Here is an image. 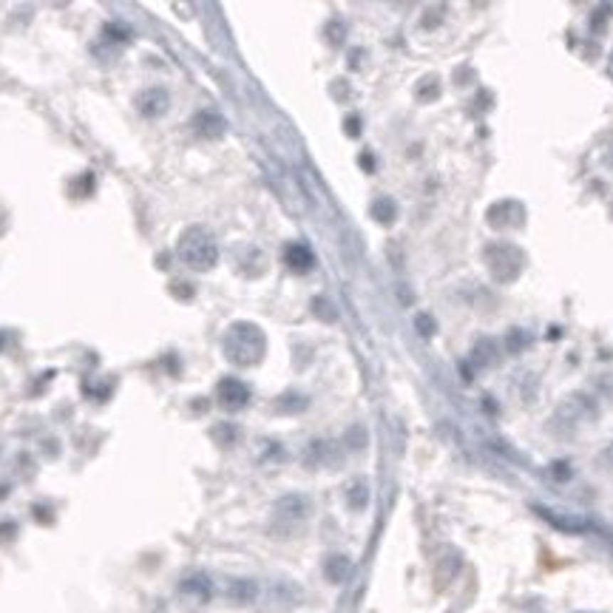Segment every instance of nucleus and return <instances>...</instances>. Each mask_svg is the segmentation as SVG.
Instances as JSON below:
<instances>
[{"label":"nucleus","instance_id":"1","mask_svg":"<svg viewBox=\"0 0 613 613\" xmlns=\"http://www.w3.org/2000/svg\"><path fill=\"white\" fill-rule=\"evenodd\" d=\"M267 341L264 332L250 324V321H239L224 332V355L227 361H233L236 367H253L264 358Z\"/></svg>","mask_w":613,"mask_h":613},{"label":"nucleus","instance_id":"2","mask_svg":"<svg viewBox=\"0 0 613 613\" xmlns=\"http://www.w3.org/2000/svg\"><path fill=\"white\" fill-rule=\"evenodd\" d=\"M179 258L191 267V270H210L216 261H219V244H216V236L207 230V227H188L182 236H179Z\"/></svg>","mask_w":613,"mask_h":613},{"label":"nucleus","instance_id":"3","mask_svg":"<svg viewBox=\"0 0 613 613\" xmlns=\"http://www.w3.org/2000/svg\"><path fill=\"white\" fill-rule=\"evenodd\" d=\"M486 261H488V270H491V276L497 281H514L520 276L523 264H525V256L514 244L497 241V244H491L486 250Z\"/></svg>","mask_w":613,"mask_h":613},{"label":"nucleus","instance_id":"4","mask_svg":"<svg viewBox=\"0 0 613 613\" xmlns=\"http://www.w3.org/2000/svg\"><path fill=\"white\" fill-rule=\"evenodd\" d=\"M310 511H313V505H310V500H307L304 494H287V497H281V500L276 503L273 517H276L278 523L298 525V523H304V520L310 517Z\"/></svg>","mask_w":613,"mask_h":613},{"label":"nucleus","instance_id":"5","mask_svg":"<svg viewBox=\"0 0 613 613\" xmlns=\"http://www.w3.org/2000/svg\"><path fill=\"white\" fill-rule=\"evenodd\" d=\"M216 401H219V407L227 409V412H239V409L247 407L250 389L239 378H221L219 387H216Z\"/></svg>","mask_w":613,"mask_h":613},{"label":"nucleus","instance_id":"6","mask_svg":"<svg viewBox=\"0 0 613 613\" xmlns=\"http://www.w3.org/2000/svg\"><path fill=\"white\" fill-rule=\"evenodd\" d=\"M134 105H137V111H140L142 117H148V120H157V117H162V114L168 111V105H171V97H168V91H165V88L154 85V88H145V91H140V94H137V100H134Z\"/></svg>","mask_w":613,"mask_h":613},{"label":"nucleus","instance_id":"7","mask_svg":"<svg viewBox=\"0 0 613 613\" xmlns=\"http://www.w3.org/2000/svg\"><path fill=\"white\" fill-rule=\"evenodd\" d=\"M179 597L188 602V605H204L210 597H213V582L207 574H188L182 582H179Z\"/></svg>","mask_w":613,"mask_h":613},{"label":"nucleus","instance_id":"8","mask_svg":"<svg viewBox=\"0 0 613 613\" xmlns=\"http://www.w3.org/2000/svg\"><path fill=\"white\" fill-rule=\"evenodd\" d=\"M284 264H287L293 273H307V270H313L315 256H313V250H310L307 244L293 241V244H287V250H284Z\"/></svg>","mask_w":613,"mask_h":613},{"label":"nucleus","instance_id":"9","mask_svg":"<svg viewBox=\"0 0 613 613\" xmlns=\"http://www.w3.org/2000/svg\"><path fill=\"white\" fill-rule=\"evenodd\" d=\"M224 128H227V122H224L216 111H199V114L194 117V131H197V137H202V140H219V137L224 134Z\"/></svg>","mask_w":613,"mask_h":613},{"label":"nucleus","instance_id":"10","mask_svg":"<svg viewBox=\"0 0 613 613\" xmlns=\"http://www.w3.org/2000/svg\"><path fill=\"white\" fill-rule=\"evenodd\" d=\"M258 597V585L253 580H230L227 585V599L233 605H250Z\"/></svg>","mask_w":613,"mask_h":613},{"label":"nucleus","instance_id":"11","mask_svg":"<svg viewBox=\"0 0 613 613\" xmlns=\"http://www.w3.org/2000/svg\"><path fill=\"white\" fill-rule=\"evenodd\" d=\"M324 574H327V580L335 582V585L344 582L347 574H350V560H347V557H330L327 565H324Z\"/></svg>","mask_w":613,"mask_h":613},{"label":"nucleus","instance_id":"12","mask_svg":"<svg viewBox=\"0 0 613 613\" xmlns=\"http://www.w3.org/2000/svg\"><path fill=\"white\" fill-rule=\"evenodd\" d=\"M395 213H398V207H395L392 199H387V197H381L378 202L372 204V216H375L378 221H384V224L395 221Z\"/></svg>","mask_w":613,"mask_h":613},{"label":"nucleus","instance_id":"13","mask_svg":"<svg viewBox=\"0 0 613 613\" xmlns=\"http://www.w3.org/2000/svg\"><path fill=\"white\" fill-rule=\"evenodd\" d=\"M477 361L486 367V364H494V355H497V347H494V341H488V338H483L480 344H477Z\"/></svg>","mask_w":613,"mask_h":613},{"label":"nucleus","instance_id":"14","mask_svg":"<svg viewBox=\"0 0 613 613\" xmlns=\"http://www.w3.org/2000/svg\"><path fill=\"white\" fill-rule=\"evenodd\" d=\"M367 500H370L367 483H352V488H350V505H352V508H364Z\"/></svg>","mask_w":613,"mask_h":613},{"label":"nucleus","instance_id":"15","mask_svg":"<svg viewBox=\"0 0 613 613\" xmlns=\"http://www.w3.org/2000/svg\"><path fill=\"white\" fill-rule=\"evenodd\" d=\"M414 324H417L420 335H431V332H434V321H431L429 315H417V318H414Z\"/></svg>","mask_w":613,"mask_h":613}]
</instances>
